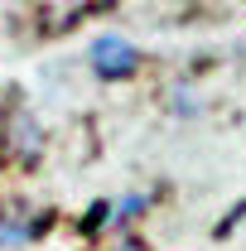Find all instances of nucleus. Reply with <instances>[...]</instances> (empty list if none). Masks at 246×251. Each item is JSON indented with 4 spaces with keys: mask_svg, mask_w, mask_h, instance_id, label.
<instances>
[{
    "mask_svg": "<svg viewBox=\"0 0 246 251\" xmlns=\"http://www.w3.org/2000/svg\"><path fill=\"white\" fill-rule=\"evenodd\" d=\"M92 68H97V77H130L135 68H140V53H135V44H125L121 34H101L92 44Z\"/></svg>",
    "mask_w": 246,
    "mask_h": 251,
    "instance_id": "nucleus-1",
    "label": "nucleus"
},
{
    "mask_svg": "<svg viewBox=\"0 0 246 251\" xmlns=\"http://www.w3.org/2000/svg\"><path fill=\"white\" fill-rule=\"evenodd\" d=\"M5 242H20V227H15V222H0V247H5Z\"/></svg>",
    "mask_w": 246,
    "mask_h": 251,
    "instance_id": "nucleus-2",
    "label": "nucleus"
}]
</instances>
